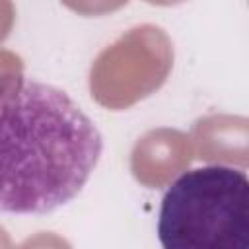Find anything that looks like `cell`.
I'll list each match as a JSON object with an SVG mask.
<instances>
[{
  "label": "cell",
  "mask_w": 249,
  "mask_h": 249,
  "mask_svg": "<svg viewBox=\"0 0 249 249\" xmlns=\"http://www.w3.org/2000/svg\"><path fill=\"white\" fill-rule=\"evenodd\" d=\"M101 152L99 128L64 89L19 76L0 95V212L41 216L68 204Z\"/></svg>",
  "instance_id": "cell-1"
},
{
  "label": "cell",
  "mask_w": 249,
  "mask_h": 249,
  "mask_svg": "<svg viewBox=\"0 0 249 249\" xmlns=\"http://www.w3.org/2000/svg\"><path fill=\"white\" fill-rule=\"evenodd\" d=\"M158 237L165 249H249V179L228 165L179 175L160 206Z\"/></svg>",
  "instance_id": "cell-2"
}]
</instances>
